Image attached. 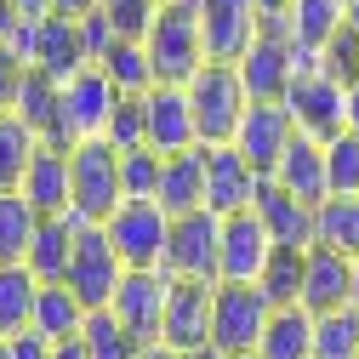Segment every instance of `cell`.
<instances>
[{
  "instance_id": "2",
  "label": "cell",
  "mask_w": 359,
  "mask_h": 359,
  "mask_svg": "<svg viewBox=\"0 0 359 359\" xmlns=\"http://www.w3.org/2000/svg\"><path fill=\"white\" fill-rule=\"evenodd\" d=\"M149 57H154V74L171 80V86H189L194 69L205 63V34H200V6L194 0H160V18L149 29Z\"/></svg>"
},
{
  "instance_id": "39",
  "label": "cell",
  "mask_w": 359,
  "mask_h": 359,
  "mask_svg": "<svg viewBox=\"0 0 359 359\" xmlns=\"http://www.w3.org/2000/svg\"><path fill=\"white\" fill-rule=\"evenodd\" d=\"M320 69H325L337 86H353V80H359V34H353L348 18H342V29L320 46Z\"/></svg>"
},
{
  "instance_id": "29",
  "label": "cell",
  "mask_w": 359,
  "mask_h": 359,
  "mask_svg": "<svg viewBox=\"0 0 359 359\" xmlns=\"http://www.w3.org/2000/svg\"><path fill=\"white\" fill-rule=\"evenodd\" d=\"M40 280L29 274V262H0V337H12L34 320Z\"/></svg>"
},
{
  "instance_id": "18",
  "label": "cell",
  "mask_w": 359,
  "mask_h": 359,
  "mask_svg": "<svg viewBox=\"0 0 359 359\" xmlns=\"http://www.w3.org/2000/svg\"><path fill=\"white\" fill-rule=\"evenodd\" d=\"M205 149V205L211 211H245L257 194V171L234 143H200Z\"/></svg>"
},
{
  "instance_id": "45",
  "label": "cell",
  "mask_w": 359,
  "mask_h": 359,
  "mask_svg": "<svg viewBox=\"0 0 359 359\" xmlns=\"http://www.w3.org/2000/svg\"><path fill=\"white\" fill-rule=\"evenodd\" d=\"M52 359H92V353H86V331L57 337V342H52Z\"/></svg>"
},
{
  "instance_id": "55",
  "label": "cell",
  "mask_w": 359,
  "mask_h": 359,
  "mask_svg": "<svg viewBox=\"0 0 359 359\" xmlns=\"http://www.w3.org/2000/svg\"><path fill=\"white\" fill-rule=\"evenodd\" d=\"M342 6H348V0H342Z\"/></svg>"
},
{
  "instance_id": "6",
  "label": "cell",
  "mask_w": 359,
  "mask_h": 359,
  "mask_svg": "<svg viewBox=\"0 0 359 359\" xmlns=\"http://www.w3.org/2000/svg\"><path fill=\"white\" fill-rule=\"evenodd\" d=\"M103 229H109V240H114V251H120L126 268H165L171 211L160 200H120Z\"/></svg>"
},
{
  "instance_id": "31",
  "label": "cell",
  "mask_w": 359,
  "mask_h": 359,
  "mask_svg": "<svg viewBox=\"0 0 359 359\" xmlns=\"http://www.w3.org/2000/svg\"><path fill=\"white\" fill-rule=\"evenodd\" d=\"M313 359H359V308L313 313Z\"/></svg>"
},
{
  "instance_id": "13",
  "label": "cell",
  "mask_w": 359,
  "mask_h": 359,
  "mask_svg": "<svg viewBox=\"0 0 359 359\" xmlns=\"http://www.w3.org/2000/svg\"><path fill=\"white\" fill-rule=\"evenodd\" d=\"M268 257H274V234L268 222L245 205V211H229L222 217V257H217V280H257Z\"/></svg>"
},
{
  "instance_id": "22",
  "label": "cell",
  "mask_w": 359,
  "mask_h": 359,
  "mask_svg": "<svg viewBox=\"0 0 359 359\" xmlns=\"http://www.w3.org/2000/svg\"><path fill=\"white\" fill-rule=\"evenodd\" d=\"M86 34H80V18H63V12H46L40 18V46H34V69H46L57 80H69L74 69H86Z\"/></svg>"
},
{
  "instance_id": "34",
  "label": "cell",
  "mask_w": 359,
  "mask_h": 359,
  "mask_svg": "<svg viewBox=\"0 0 359 359\" xmlns=\"http://www.w3.org/2000/svg\"><path fill=\"white\" fill-rule=\"evenodd\" d=\"M342 18H348L342 0H291V40L308 46V52H320L325 40L342 29Z\"/></svg>"
},
{
  "instance_id": "11",
  "label": "cell",
  "mask_w": 359,
  "mask_h": 359,
  "mask_svg": "<svg viewBox=\"0 0 359 359\" xmlns=\"http://www.w3.org/2000/svg\"><path fill=\"white\" fill-rule=\"evenodd\" d=\"M143 114H149V149H160V154L200 149V120H194V103H189V86H171V80L149 86Z\"/></svg>"
},
{
  "instance_id": "7",
  "label": "cell",
  "mask_w": 359,
  "mask_h": 359,
  "mask_svg": "<svg viewBox=\"0 0 359 359\" xmlns=\"http://www.w3.org/2000/svg\"><path fill=\"white\" fill-rule=\"evenodd\" d=\"M222 257V211L194 205L171 217V245H165V274L177 280H217Z\"/></svg>"
},
{
  "instance_id": "1",
  "label": "cell",
  "mask_w": 359,
  "mask_h": 359,
  "mask_svg": "<svg viewBox=\"0 0 359 359\" xmlns=\"http://www.w3.org/2000/svg\"><path fill=\"white\" fill-rule=\"evenodd\" d=\"M69 165H74V200H69V222L74 229H92V222H109L114 205L126 200V183H120V149L109 137H86V143H69Z\"/></svg>"
},
{
  "instance_id": "4",
  "label": "cell",
  "mask_w": 359,
  "mask_h": 359,
  "mask_svg": "<svg viewBox=\"0 0 359 359\" xmlns=\"http://www.w3.org/2000/svg\"><path fill=\"white\" fill-rule=\"evenodd\" d=\"M268 320H274V302L257 280H217V308H211V342L222 353H245L262 342Z\"/></svg>"
},
{
  "instance_id": "28",
  "label": "cell",
  "mask_w": 359,
  "mask_h": 359,
  "mask_svg": "<svg viewBox=\"0 0 359 359\" xmlns=\"http://www.w3.org/2000/svg\"><path fill=\"white\" fill-rule=\"evenodd\" d=\"M40 217H46V211H40L23 189H0V262H23L29 257Z\"/></svg>"
},
{
  "instance_id": "25",
  "label": "cell",
  "mask_w": 359,
  "mask_h": 359,
  "mask_svg": "<svg viewBox=\"0 0 359 359\" xmlns=\"http://www.w3.org/2000/svg\"><path fill=\"white\" fill-rule=\"evenodd\" d=\"M171 217L177 211H194L205 205V149H183V154H165V171H160V194H154Z\"/></svg>"
},
{
  "instance_id": "9",
  "label": "cell",
  "mask_w": 359,
  "mask_h": 359,
  "mask_svg": "<svg viewBox=\"0 0 359 359\" xmlns=\"http://www.w3.org/2000/svg\"><path fill=\"white\" fill-rule=\"evenodd\" d=\"M120 280H126V262H120V251H114L109 229H103V222L80 229L74 257H69V291H80V302H86V308H109V302H114V291H120Z\"/></svg>"
},
{
  "instance_id": "20",
  "label": "cell",
  "mask_w": 359,
  "mask_h": 359,
  "mask_svg": "<svg viewBox=\"0 0 359 359\" xmlns=\"http://www.w3.org/2000/svg\"><path fill=\"white\" fill-rule=\"evenodd\" d=\"M23 194H29L40 211H46V217L69 211V200H74L69 143H40V149H34V160H29V171H23Z\"/></svg>"
},
{
  "instance_id": "30",
  "label": "cell",
  "mask_w": 359,
  "mask_h": 359,
  "mask_svg": "<svg viewBox=\"0 0 359 359\" xmlns=\"http://www.w3.org/2000/svg\"><path fill=\"white\" fill-rule=\"evenodd\" d=\"M313 240L359 257V194H325L313 211Z\"/></svg>"
},
{
  "instance_id": "46",
  "label": "cell",
  "mask_w": 359,
  "mask_h": 359,
  "mask_svg": "<svg viewBox=\"0 0 359 359\" xmlns=\"http://www.w3.org/2000/svg\"><path fill=\"white\" fill-rule=\"evenodd\" d=\"M92 6H103V0H52V12H63V18H86Z\"/></svg>"
},
{
  "instance_id": "50",
  "label": "cell",
  "mask_w": 359,
  "mask_h": 359,
  "mask_svg": "<svg viewBox=\"0 0 359 359\" xmlns=\"http://www.w3.org/2000/svg\"><path fill=\"white\" fill-rule=\"evenodd\" d=\"M18 12H23V18H46L52 0H18Z\"/></svg>"
},
{
  "instance_id": "17",
  "label": "cell",
  "mask_w": 359,
  "mask_h": 359,
  "mask_svg": "<svg viewBox=\"0 0 359 359\" xmlns=\"http://www.w3.org/2000/svg\"><path fill=\"white\" fill-rule=\"evenodd\" d=\"M348 302H353V257L313 240L308 262H302V308L325 313V308H348Z\"/></svg>"
},
{
  "instance_id": "19",
  "label": "cell",
  "mask_w": 359,
  "mask_h": 359,
  "mask_svg": "<svg viewBox=\"0 0 359 359\" xmlns=\"http://www.w3.org/2000/svg\"><path fill=\"white\" fill-rule=\"evenodd\" d=\"M251 211L268 222V234H274V245H313V211L297 200L285 183H274V177H257V194H251Z\"/></svg>"
},
{
  "instance_id": "41",
  "label": "cell",
  "mask_w": 359,
  "mask_h": 359,
  "mask_svg": "<svg viewBox=\"0 0 359 359\" xmlns=\"http://www.w3.org/2000/svg\"><path fill=\"white\" fill-rule=\"evenodd\" d=\"M109 143H114L120 154L149 143V114H143V97H120V103H114V114H109Z\"/></svg>"
},
{
  "instance_id": "43",
  "label": "cell",
  "mask_w": 359,
  "mask_h": 359,
  "mask_svg": "<svg viewBox=\"0 0 359 359\" xmlns=\"http://www.w3.org/2000/svg\"><path fill=\"white\" fill-rule=\"evenodd\" d=\"M23 74H29V63L0 40V114H12V103H18V86H23Z\"/></svg>"
},
{
  "instance_id": "14",
  "label": "cell",
  "mask_w": 359,
  "mask_h": 359,
  "mask_svg": "<svg viewBox=\"0 0 359 359\" xmlns=\"http://www.w3.org/2000/svg\"><path fill=\"white\" fill-rule=\"evenodd\" d=\"M211 63H240L257 40V0H194Z\"/></svg>"
},
{
  "instance_id": "44",
  "label": "cell",
  "mask_w": 359,
  "mask_h": 359,
  "mask_svg": "<svg viewBox=\"0 0 359 359\" xmlns=\"http://www.w3.org/2000/svg\"><path fill=\"white\" fill-rule=\"evenodd\" d=\"M0 353L6 359H52V337H40L34 325H23L12 337H0Z\"/></svg>"
},
{
  "instance_id": "38",
  "label": "cell",
  "mask_w": 359,
  "mask_h": 359,
  "mask_svg": "<svg viewBox=\"0 0 359 359\" xmlns=\"http://www.w3.org/2000/svg\"><path fill=\"white\" fill-rule=\"evenodd\" d=\"M325 177L331 194H359V131H337L325 143Z\"/></svg>"
},
{
  "instance_id": "26",
  "label": "cell",
  "mask_w": 359,
  "mask_h": 359,
  "mask_svg": "<svg viewBox=\"0 0 359 359\" xmlns=\"http://www.w3.org/2000/svg\"><path fill=\"white\" fill-rule=\"evenodd\" d=\"M257 353H262V359H313V313H308L302 302L274 308V320H268Z\"/></svg>"
},
{
  "instance_id": "33",
  "label": "cell",
  "mask_w": 359,
  "mask_h": 359,
  "mask_svg": "<svg viewBox=\"0 0 359 359\" xmlns=\"http://www.w3.org/2000/svg\"><path fill=\"white\" fill-rule=\"evenodd\" d=\"M40 143L46 137L34 126H23L18 114H0V189H23V171H29Z\"/></svg>"
},
{
  "instance_id": "36",
  "label": "cell",
  "mask_w": 359,
  "mask_h": 359,
  "mask_svg": "<svg viewBox=\"0 0 359 359\" xmlns=\"http://www.w3.org/2000/svg\"><path fill=\"white\" fill-rule=\"evenodd\" d=\"M86 353L92 359H137L143 342L114 320V308H92V320H86Z\"/></svg>"
},
{
  "instance_id": "5",
  "label": "cell",
  "mask_w": 359,
  "mask_h": 359,
  "mask_svg": "<svg viewBox=\"0 0 359 359\" xmlns=\"http://www.w3.org/2000/svg\"><path fill=\"white\" fill-rule=\"evenodd\" d=\"M126 92L109 80L103 63H86L63 80V126H57V143H86V137H109V114Z\"/></svg>"
},
{
  "instance_id": "40",
  "label": "cell",
  "mask_w": 359,
  "mask_h": 359,
  "mask_svg": "<svg viewBox=\"0 0 359 359\" xmlns=\"http://www.w3.org/2000/svg\"><path fill=\"white\" fill-rule=\"evenodd\" d=\"M103 12H109L120 40H149V29L160 18V0H103Z\"/></svg>"
},
{
  "instance_id": "37",
  "label": "cell",
  "mask_w": 359,
  "mask_h": 359,
  "mask_svg": "<svg viewBox=\"0 0 359 359\" xmlns=\"http://www.w3.org/2000/svg\"><path fill=\"white\" fill-rule=\"evenodd\" d=\"M160 171H165V154L160 149H126L120 154V183H126V200H154L160 194Z\"/></svg>"
},
{
  "instance_id": "49",
  "label": "cell",
  "mask_w": 359,
  "mask_h": 359,
  "mask_svg": "<svg viewBox=\"0 0 359 359\" xmlns=\"http://www.w3.org/2000/svg\"><path fill=\"white\" fill-rule=\"evenodd\" d=\"M348 131H359V80L348 86Z\"/></svg>"
},
{
  "instance_id": "53",
  "label": "cell",
  "mask_w": 359,
  "mask_h": 359,
  "mask_svg": "<svg viewBox=\"0 0 359 359\" xmlns=\"http://www.w3.org/2000/svg\"><path fill=\"white\" fill-rule=\"evenodd\" d=\"M353 308H359V257H353Z\"/></svg>"
},
{
  "instance_id": "12",
  "label": "cell",
  "mask_w": 359,
  "mask_h": 359,
  "mask_svg": "<svg viewBox=\"0 0 359 359\" xmlns=\"http://www.w3.org/2000/svg\"><path fill=\"white\" fill-rule=\"evenodd\" d=\"M291 137H297V120H291L285 103H245L240 131H234V149L251 160L257 177H268L280 165V154L291 149Z\"/></svg>"
},
{
  "instance_id": "35",
  "label": "cell",
  "mask_w": 359,
  "mask_h": 359,
  "mask_svg": "<svg viewBox=\"0 0 359 359\" xmlns=\"http://www.w3.org/2000/svg\"><path fill=\"white\" fill-rule=\"evenodd\" d=\"M302 262H308V245H274L268 268L257 274V285L268 291V302H274V308L302 302Z\"/></svg>"
},
{
  "instance_id": "16",
  "label": "cell",
  "mask_w": 359,
  "mask_h": 359,
  "mask_svg": "<svg viewBox=\"0 0 359 359\" xmlns=\"http://www.w3.org/2000/svg\"><path fill=\"white\" fill-rule=\"evenodd\" d=\"M240 80H245V92L251 103H280L291 92V80H297V46L285 34H257L251 40V52L234 63Z\"/></svg>"
},
{
  "instance_id": "3",
  "label": "cell",
  "mask_w": 359,
  "mask_h": 359,
  "mask_svg": "<svg viewBox=\"0 0 359 359\" xmlns=\"http://www.w3.org/2000/svg\"><path fill=\"white\" fill-rule=\"evenodd\" d=\"M189 103H194V120H200V143H234L251 92H245L234 63H211L205 57L194 69V80H189Z\"/></svg>"
},
{
  "instance_id": "27",
  "label": "cell",
  "mask_w": 359,
  "mask_h": 359,
  "mask_svg": "<svg viewBox=\"0 0 359 359\" xmlns=\"http://www.w3.org/2000/svg\"><path fill=\"white\" fill-rule=\"evenodd\" d=\"M86 320H92V308L80 302V291H69V280H57V285H40V297H34V331L40 337H74V331H86Z\"/></svg>"
},
{
  "instance_id": "51",
  "label": "cell",
  "mask_w": 359,
  "mask_h": 359,
  "mask_svg": "<svg viewBox=\"0 0 359 359\" xmlns=\"http://www.w3.org/2000/svg\"><path fill=\"white\" fill-rule=\"evenodd\" d=\"M137 359H177V348H171V342H149Z\"/></svg>"
},
{
  "instance_id": "32",
  "label": "cell",
  "mask_w": 359,
  "mask_h": 359,
  "mask_svg": "<svg viewBox=\"0 0 359 359\" xmlns=\"http://www.w3.org/2000/svg\"><path fill=\"white\" fill-rule=\"evenodd\" d=\"M103 69H109V80L120 86L126 97H143L149 86H160L154 57H149V46H143V40H114V46H109V57H103Z\"/></svg>"
},
{
  "instance_id": "8",
  "label": "cell",
  "mask_w": 359,
  "mask_h": 359,
  "mask_svg": "<svg viewBox=\"0 0 359 359\" xmlns=\"http://www.w3.org/2000/svg\"><path fill=\"white\" fill-rule=\"evenodd\" d=\"M280 103L291 109L297 131H308V137H320V143H331L337 131H348V86H337L325 69H302Z\"/></svg>"
},
{
  "instance_id": "15",
  "label": "cell",
  "mask_w": 359,
  "mask_h": 359,
  "mask_svg": "<svg viewBox=\"0 0 359 359\" xmlns=\"http://www.w3.org/2000/svg\"><path fill=\"white\" fill-rule=\"evenodd\" d=\"M211 308H217V280H177V274H171L160 342H171V348H200V342H211Z\"/></svg>"
},
{
  "instance_id": "42",
  "label": "cell",
  "mask_w": 359,
  "mask_h": 359,
  "mask_svg": "<svg viewBox=\"0 0 359 359\" xmlns=\"http://www.w3.org/2000/svg\"><path fill=\"white\" fill-rule=\"evenodd\" d=\"M80 34H86V57H92V63H103V57H109V46H114V40H120L103 6H92V12L80 18Z\"/></svg>"
},
{
  "instance_id": "52",
  "label": "cell",
  "mask_w": 359,
  "mask_h": 359,
  "mask_svg": "<svg viewBox=\"0 0 359 359\" xmlns=\"http://www.w3.org/2000/svg\"><path fill=\"white\" fill-rule=\"evenodd\" d=\"M348 23H353V34H359V0H348Z\"/></svg>"
},
{
  "instance_id": "10",
  "label": "cell",
  "mask_w": 359,
  "mask_h": 359,
  "mask_svg": "<svg viewBox=\"0 0 359 359\" xmlns=\"http://www.w3.org/2000/svg\"><path fill=\"white\" fill-rule=\"evenodd\" d=\"M165 297H171V274L165 268H126V280H120L109 308H114V320L149 348L165 331Z\"/></svg>"
},
{
  "instance_id": "48",
  "label": "cell",
  "mask_w": 359,
  "mask_h": 359,
  "mask_svg": "<svg viewBox=\"0 0 359 359\" xmlns=\"http://www.w3.org/2000/svg\"><path fill=\"white\" fill-rule=\"evenodd\" d=\"M18 18H23V12H18V0H0V40L18 29Z\"/></svg>"
},
{
  "instance_id": "54",
  "label": "cell",
  "mask_w": 359,
  "mask_h": 359,
  "mask_svg": "<svg viewBox=\"0 0 359 359\" xmlns=\"http://www.w3.org/2000/svg\"><path fill=\"white\" fill-rule=\"evenodd\" d=\"M229 359H262V353H257V348H245V353H229Z\"/></svg>"
},
{
  "instance_id": "24",
  "label": "cell",
  "mask_w": 359,
  "mask_h": 359,
  "mask_svg": "<svg viewBox=\"0 0 359 359\" xmlns=\"http://www.w3.org/2000/svg\"><path fill=\"white\" fill-rule=\"evenodd\" d=\"M12 114H18L23 126H34L46 143H57V126H63V80H57V74H46V69H29V74H23V86H18Z\"/></svg>"
},
{
  "instance_id": "47",
  "label": "cell",
  "mask_w": 359,
  "mask_h": 359,
  "mask_svg": "<svg viewBox=\"0 0 359 359\" xmlns=\"http://www.w3.org/2000/svg\"><path fill=\"white\" fill-rule=\"evenodd\" d=\"M177 359H229L217 342H200V348H177Z\"/></svg>"
},
{
  "instance_id": "23",
  "label": "cell",
  "mask_w": 359,
  "mask_h": 359,
  "mask_svg": "<svg viewBox=\"0 0 359 359\" xmlns=\"http://www.w3.org/2000/svg\"><path fill=\"white\" fill-rule=\"evenodd\" d=\"M74 240H80V229L57 211V217H40V229H34V245H29V274L40 280V285H57V280H69V257H74Z\"/></svg>"
},
{
  "instance_id": "21",
  "label": "cell",
  "mask_w": 359,
  "mask_h": 359,
  "mask_svg": "<svg viewBox=\"0 0 359 359\" xmlns=\"http://www.w3.org/2000/svg\"><path fill=\"white\" fill-rule=\"evenodd\" d=\"M268 177H274V183H285L297 200L320 205V200L331 194V177H325V143H320V137H308V131H297L291 149L280 154V165L268 171Z\"/></svg>"
}]
</instances>
